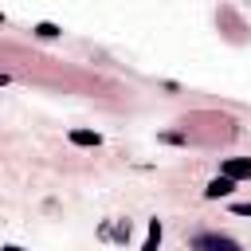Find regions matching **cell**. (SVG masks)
Here are the masks:
<instances>
[{"instance_id":"1","label":"cell","mask_w":251,"mask_h":251,"mask_svg":"<svg viewBox=\"0 0 251 251\" xmlns=\"http://www.w3.org/2000/svg\"><path fill=\"white\" fill-rule=\"evenodd\" d=\"M192 251H243L231 235H216V231H208V235H196L192 239Z\"/></svg>"},{"instance_id":"2","label":"cell","mask_w":251,"mask_h":251,"mask_svg":"<svg viewBox=\"0 0 251 251\" xmlns=\"http://www.w3.org/2000/svg\"><path fill=\"white\" fill-rule=\"evenodd\" d=\"M220 176H227V180H247V176H251V157H227V161L220 165Z\"/></svg>"},{"instance_id":"3","label":"cell","mask_w":251,"mask_h":251,"mask_svg":"<svg viewBox=\"0 0 251 251\" xmlns=\"http://www.w3.org/2000/svg\"><path fill=\"white\" fill-rule=\"evenodd\" d=\"M71 145H82V149H90V145H94V149H98V145H102V137H98L94 129H71Z\"/></svg>"},{"instance_id":"4","label":"cell","mask_w":251,"mask_h":251,"mask_svg":"<svg viewBox=\"0 0 251 251\" xmlns=\"http://www.w3.org/2000/svg\"><path fill=\"white\" fill-rule=\"evenodd\" d=\"M231 188H235V180H227V176H216V180L204 188V196H208V200H220V196H227Z\"/></svg>"},{"instance_id":"5","label":"cell","mask_w":251,"mask_h":251,"mask_svg":"<svg viewBox=\"0 0 251 251\" xmlns=\"http://www.w3.org/2000/svg\"><path fill=\"white\" fill-rule=\"evenodd\" d=\"M157 247H161V220H149V235H145L141 251H157Z\"/></svg>"},{"instance_id":"6","label":"cell","mask_w":251,"mask_h":251,"mask_svg":"<svg viewBox=\"0 0 251 251\" xmlns=\"http://www.w3.org/2000/svg\"><path fill=\"white\" fill-rule=\"evenodd\" d=\"M35 35H39V39H55V35H59V27H55V24H39V27H35Z\"/></svg>"},{"instance_id":"7","label":"cell","mask_w":251,"mask_h":251,"mask_svg":"<svg viewBox=\"0 0 251 251\" xmlns=\"http://www.w3.org/2000/svg\"><path fill=\"white\" fill-rule=\"evenodd\" d=\"M235 216H251V200L247 204H235Z\"/></svg>"},{"instance_id":"8","label":"cell","mask_w":251,"mask_h":251,"mask_svg":"<svg viewBox=\"0 0 251 251\" xmlns=\"http://www.w3.org/2000/svg\"><path fill=\"white\" fill-rule=\"evenodd\" d=\"M0 251H24V247H12V243H8V247H0Z\"/></svg>"}]
</instances>
